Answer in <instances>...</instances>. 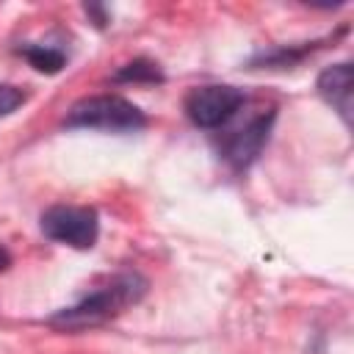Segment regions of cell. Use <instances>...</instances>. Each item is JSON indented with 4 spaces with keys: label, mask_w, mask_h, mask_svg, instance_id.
I'll return each mask as SVG.
<instances>
[{
    "label": "cell",
    "mask_w": 354,
    "mask_h": 354,
    "mask_svg": "<svg viewBox=\"0 0 354 354\" xmlns=\"http://www.w3.org/2000/svg\"><path fill=\"white\" fill-rule=\"evenodd\" d=\"M141 293H144V282L136 274H124V277L113 279L111 285L88 293L75 307H66V310L55 313L50 321L55 326H64V329H86V326H94V324H102V321L113 318L116 313H122L124 307L138 301Z\"/></svg>",
    "instance_id": "1"
},
{
    "label": "cell",
    "mask_w": 354,
    "mask_h": 354,
    "mask_svg": "<svg viewBox=\"0 0 354 354\" xmlns=\"http://www.w3.org/2000/svg\"><path fill=\"white\" fill-rule=\"evenodd\" d=\"M144 113L138 105H133L124 97L116 94H97L75 102L66 113L69 127H86V130H113V133H127L144 127Z\"/></svg>",
    "instance_id": "2"
},
{
    "label": "cell",
    "mask_w": 354,
    "mask_h": 354,
    "mask_svg": "<svg viewBox=\"0 0 354 354\" xmlns=\"http://www.w3.org/2000/svg\"><path fill=\"white\" fill-rule=\"evenodd\" d=\"M243 105V91L227 83H210L199 86L185 97V113L196 127H221L227 124L238 108Z\"/></svg>",
    "instance_id": "3"
},
{
    "label": "cell",
    "mask_w": 354,
    "mask_h": 354,
    "mask_svg": "<svg viewBox=\"0 0 354 354\" xmlns=\"http://www.w3.org/2000/svg\"><path fill=\"white\" fill-rule=\"evenodd\" d=\"M41 232L55 243L88 249L97 241V213L88 207L55 205L41 213Z\"/></svg>",
    "instance_id": "4"
},
{
    "label": "cell",
    "mask_w": 354,
    "mask_h": 354,
    "mask_svg": "<svg viewBox=\"0 0 354 354\" xmlns=\"http://www.w3.org/2000/svg\"><path fill=\"white\" fill-rule=\"evenodd\" d=\"M271 119H274L271 113H268V116H257V119H252L246 127L235 130V133L227 138V144H224V158H227L232 166H238V169L249 166V163L260 155L263 144L268 141Z\"/></svg>",
    "instance_id": "5"
},
{
    "label": "cell",
    "mask_w": 354,
    "mask_h": 354,
    "mask_svg": "<svg viewBox=\"0 0 354 354\" xmlns=\"http://www.w3.org/2000/svg\"><path fill=\"white\" fill-rule=\"evenodd\" d=\"M321 100L326 105H332L343 122L348 124L351 122V64H335V66H326L321 75H318V83H315Z\"/></svg>",
    "instance_id": "6"
},
{
    "label": "cell",
    "mask_w": 354,
    "mask_h": 354,
    "mask_svg": "<svg viewBox=\"0 0 354 354\" xmlns=\"http://www.w3.org/2000/svg\"><path fill=\"white\" fill-rule=\"evenodd\" d=\"M25 58L30 61L33 69L47 72V75H55V72H61V66H64V53H61V50H53V47H44V44H30V47H25Z\"/></svg>",
    "instance_id": "7"
},
{
    "label": "cell",
    "mask_w": 354,
    "mask_h": 354,
    "mask_svg": "<svg viewBox=\"0 0 354 354\" xmlns=\"http://www.w3.org/2000/svg\"><path fill=\"white\" fill-rule=\"evenodd\" d=\"M116 80H160L158 66L149 61H133L116 72Z\"/></svg>",
    "instance_id": "8"
},
{
    "label": "cell",
    "mask_w": 354,
    "mask_h": 354,
    "mask_svg": "<svg viewBox=\"0 0 354 354\" xmlns=\"http://www.w3.org/2000/svg\"><path fill=\"white\" fill-rule=\"evenodd\" d=\"M25 102V91L11 86V83H0V119L14 113L19 105Z\"/></svg>",
    "instance_id": "9"
},
{
    "label": "cell",
    "mask_w": 354,
    "mask_h": 354,
    "mask_svg": "<svg viewBox=\"0 0 354 354\" xmlns=\"http://www.w3.org/2000/svg\"><path fill=\"white\" fill-rule=\"evenodd\" d=\"M8 266H11V254L6 252V246H0V274H3Z\"/></svg>",
    "instance_id": "10"
}]
</instances>
